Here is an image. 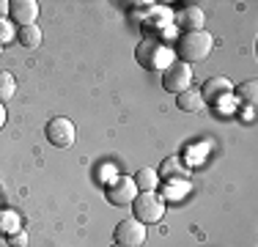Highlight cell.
<instances>
[{"mask_svg": "<svg viewBox=\"0 0 258 247\" xmlns=\"http://www.w3.org/2000/svg\"><path fill=\"white\" fill-rule=\"evenodd\" d=\"M157 176L165 178V181H176V178H181V181H184V178H189V168L184 165L181 157H168V159H162Z\"/></svg>", "mask_w": 258, "mask_h": 247, "instance_id": "obj_11", "label": "cell"}, {"mask_svg": "<svg viewBox=\"0 0 258 247\" xmlns=\"http://www.w3.org/2000/svg\"><path fill=\"white\" fill-rule=\"evenodd\" d=\"M17 41H20L25 49H39L41 41H44V33H41L39 25H28V28H17Z\"/></svg>", "mask_w": 258, "mask_h": 247, "instance_id": "obj_13", "label": "cell"}, {"mask_svg": "<svg viewBox=\"0 0 258 247\" xmlns=\"http://www.w3.org/2000/svg\"><path fill=\"white\" fill-rule=\"evenodd\" d=\"M17 94V80L11 72H0V102H9Z\"/></svg>", "mask_w": 258, "mask_h": 247, "instance_id": "obj_16", "label": "cell"}, {"mask_svg": "<svg viewBox=\"0 0 258 247\" xmlns=\"http://www.w3.org/2000/svg\"><path fill=\"white\" fill-rule=\"evenodd\" d=\"M146 236H149L146 225L138 222L135 217L132 220H121L118 225H115V231H113V239H115L118 247H143Z\"/></svg>", "mask_w": 258, "mask_h": 247, "instance_id": "obj_6", "label": "cell"}, {"mask_svg": "<svg viewBox=\"0 0 258 247\" xmlns=\"http://www.w3.org/2000/svg\"><path fill=\"white\" fill-rule=\"evenodd\" d=\"M236 96H239V102H244L247 107H253L255 99H258V83H255V80H247V83H242V85L236 88Z\"/></svg>", "mask_w": 258, "mask_h": 247, "instance_id": "obj_15", "label": "cell"}, {"mask_svg": "<svg viewBox=\"0 0 258 247\" xmlns=\"http://www.w3.org/2000/svg\"><path fill=\"white\" fill-rule=\"evenodd\" d=\"M201 96H204V102H209V104H220L223 99H228L231 94H233V83L228 77H209L204 85H201Z\"/></svg>", "mask_w": 258, "mask_h": 247, "instance_id": "obj_8", "label": "cell"}, {"mask_svg": "<svg viewBox=\"0 0 258 247\" xmlns=\"http://www.w3.org/2000/svg\"><path fill=\"white\" fill-rule=\"evenodd\" d=\"M17 39V30H14V22L9 20H0V47L9 44V41Z\"/></svg>", "mask_w": 258, "mask_h": 247, "instance_id": "obj_17", "label": "cell"}, {"mask_svg": "<svg viewBox=\"0 0 258 247\" xmlns=\"http://www.w3.org/2000/svg\"><path fill=\"white\" fill-rule=\"evenodd\" d=\"M204 22H206V14H204V9H198V6H184L179 14H176V25H179L181 33L204 30Z\"/></svg>", "mask_w": 258, "mask_h": 247, "instance_id": "obj_10", "label": "cell"}, {"mask_svg": "<svg viewBox=\"0 0 258 247\" xmlns=\"http://www.w3.org/2000/svg\"><path fill=\"white\" fill-rule=\"evenodd\" d=\"M6 14H9V0H0V20H6Z\"/></svg>", "mask_w": 258, "mask_h": 247, "instance_id": "obj_20", "label": "cell"}, {"mask_svg": "<svg viewBox=\"0 0 258 247\" xmlns=\"http://www.w3.org/2000/svg\"><path fill=\"white\" fill-rule=\"evenodd\" d=\"M132 217L143 225H154L165 217V198L159 193H138L132 201Z\"/></svg>", "mask_w": 258, "mask_h": 247, "instance_id": "obj_3", "label": "cell"}, {"mask_svg": "<svg viewBox=\"0 0 258 247\" xmlns=\"http://www.w3.org/2000/svg\"><path fill=\"white\" fill-rule=\"evenodd\" d=\"M104 193H107V201L113 206H132V201L138 198V187H135V181L129 176H115Z\"/></svg>", "mask_w": 258, "mask_h": 247, "instance_id": "obj_7", "label": "cell"}, {"mask_svg": "<svg viewBox=\"0 0 258 247\" xmlns=\"http://www.w3.org/2000/svg\"><path fill=\"white\" fill-rule=\"evenodd\" d=\"M138 60H140V66H146V69L165 72L176 60V55H173V49L159 44L157 39H143L138 44Z\"/></svg>", "mask_w": 258, "mask_h": 247, "instance_id": "obj_2", "label": "cell"}, {"mask_svg": "<svg viewBox=\"0 0 258 247\" xmlns=\"http://www.w3.org/2000/svg\"><path fill=\"white\" fill-rule=\"evenodd\" d=\"M0 231H3L6 236H11L14 231H20V225H17V217H14V214H6L3 222H0Z\"/></svg>", "mask_w": 258, "mask_h": 247, "instance_id": "obj_18", "label": "cell"}, {"mask_svg": "<svg viewBox=\"0 0 258 247\" xmlns=\"http://www.w3.org/2000/svg\"><path fill=\"white\" fill-rule=\"evenodd\" d=\"M9 14H11V22H14V25L28 28V25H36L39 3H36V0H11V3H9Z\"/></svg>", "mask_w": 258, "mask_h": 247, "instance_id": "obj_9", "label": "cell"}, {"mask_svg": "<svg viewBox=\"0 0 258 247\" xmlns=\"http://www.w3.org/2000/svg\"><path fill=\"white\" fill-rule=\"evenodd\" d=\"M44 135H47V140H50L55 148H72L75 140H77V129H75V124L66 118V115H55V118L47 121Z\"/></svg>", "mask_w": 258, "mask_h": 247, "instance_id": "obj_4", "label": "cell"}, {"mask_svg": "<svg viewBox=\"0 0 258 247\" xmlns=\"http://www.w3.org/2000/svg\"><path fill=\"white\" fill-rule=\"evenodd\" d=\"M214 49V36L209 30H192V33H181L173 44V55L181 64H201L209 58V52Z\"/></svg>", "mask_w": 258, "mask_h": 247, "instance_id": "obj_1", "label": "cell"}, {"mask_svg": "<svg viewBox=\"0 0 258 247\" xmlns=\"http://www.w3.org/2000/svg\"><path fill=\"white\" fill-rule=\"evenodd\" d=\"M244 121H247V124H253V107H247V110H244Z\"/></svg>", "mask_w": 258, "mask_h": 247, "instance_id": "obj_22", "label": "cell"}, {"mask_svg": "<svg viewBox=\"0 0 258 247\" xmlns=\"http://www.w3.org/2000/svg\"><path fill=\"white\" fill-rule=\"evenodd\" d=\"M9 244H11V247H25V244H28V233H25V231H14V233L9 236Z\"/></svg>", "mask_w": 258, "mask_h": 247, "instance_id": "obj_19", "label": "cell"}, {"mask_svg": "<svg viewBox=\"0 0 258 247\" xmlns=\"http://www.w3.org/2000/svg\"><path fill=\"white\" fill-rule=\"evenodd\" d=\"M132 181H135V187H138V193H157L159 176H157L154 168H140L132 176Z\"/></svg>", "mask_w": 258, "mask_h": 247, "instance_id": "obj_14", "label": "cell"}, {"mask_svg": "<svg viewBox=\"0 0 258 247\" xmlns=\"http://www.w3.org/2000/svg\"><path fill=\"white\" fill-rule=\"evenodd\" d=\"M113 247H118V244H113Z\"/></svg>", "mask_w": 258, "mask_h": 247, "instance_id": "obj_24", "label": "cell"}, {"mask_svg": "<svg viewBox=\"0 0 258 247\" xmlns=\"http://www.w3.org/2000/svg\"><path fill=\"white\" fill-rule=\"evenodd\" d=\"M176 104H179V110H184V113H198V110H204V96H201L198 88H187L184 94L176 96Z\"/></svg>", "mask_w": 258, "mask_h": 247, "instance_id": "obj_12", "label": "cell"}, {"mask_svg": "<svg viewBox=\"0 0 258 247\" xmlns=\"http://www.w3.org/2000/svg\"><path fill=\"white\" fill-rule=\"evenodd\" d=\"M6 127V107H3V102H0V129Z\"/></svg>", "mask_w": 258, "mask_h": 247, "instance_id": "obj_21", "label": "cell"}, {"mask_svg": "<svg viewBox=\"0 0 258 247\" xmlns=\"http://www.w3.org/2000/svg\"><path fill=\"white\" fill-rule=\"evenodd\" d=\"M162 88L168 94H176V96L184 94L187 88H192V69L187 64H181V60H173L162 72Z\"/></svg>", "mask_w": 258, "mask_h": 247, "instance_id": "obj_5", "label": "cell"}, {"mask_svg": "<svg viewBox=\"0 0 258 247\" xmlns=\"http://www.w3.org/2000/svg\"><path fill=\"white\" fill-rule=\"evenodd\" d=\"M0 55H3V47H0Z\"/></svg>", "mask_w": 258, "mask_h": 247, "instance_id": "obj_23", "label": "cell"}]
</instances>
